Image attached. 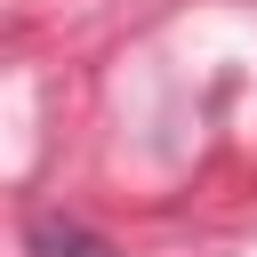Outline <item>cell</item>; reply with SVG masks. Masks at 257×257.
Listing matches in <instances>:
<instances>
[{
	"label": "cell",
	"instance_id": "6da1fadb",
	"mask_svg": "<svg viewBox=\"0 0 257 257\" xmlns=\"http://www.w3.org/2000/svg\"><path fill=\"white\" fill-rule=\"evenodd\" d=\"M24 249H32V257H128L120 241H104L96 225H80V217H56V209L24 217Z\"/></svg>",
	"mask_w": 257,
	"mask_h": 257
}]
</instances>
